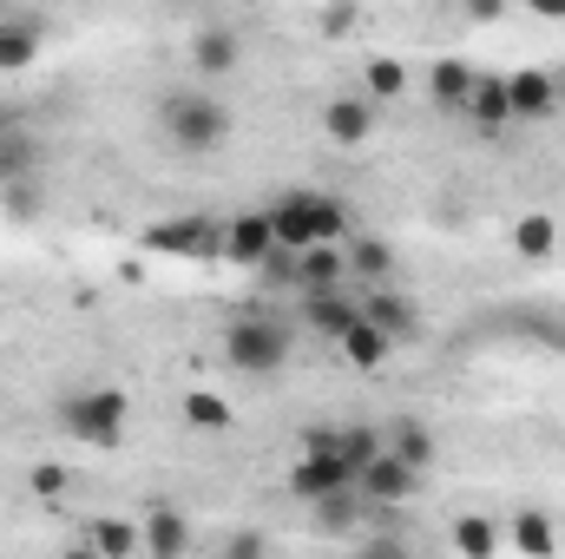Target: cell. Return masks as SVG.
Masks as SVG:
<instances>
[{"label": "cell", "instance_id": "17", "mask_svg": "<svg viewBox=\"0 0 565 559\" xmlns=\"http://www.w3.org/2000/svg\"><path fill=\"white\" fill-rule=\"evenodd\" d=\"M342 251H349V271L369 283H388V271H395V244L388 238H369V231H349L342 238Z\"/></svg>", "mask_w": 565, "mask_h": 559}, {"label": "cell", "instance_id": "3", "mask_svg": "<svg viewBox=\"0 0 565 559\" xmlns=\"http://www.w3.org/2000/svg\"><path fill=\"white\" fill-rule=\"evenodd\" d=\"M60 428L86 447H119L126 441V395L119 389H86L60 402Z\"/></svg>", "mask_w": 565, "mask_h": 559}, {"label": "cell", "instance_id": "7", "mask_svg": "<svg viewBox=\"0 0 565 559\" xmlns=\"http://www.w3.org/2000/svg\"><path fill=\"white\" fill-rule=\"evenodd\" d=\"M296 296H302V323H309L316 336H329V342L362 316V303H355L342 283H329V289H296Z\"/></svg>", "mask_w": 565, "mask_h": 559}, {"label": "cell", "instance_id": "13", "mask_svg": "<svg viewBox=\"0 0 565 559\" xmlns=\"http://www.w3.org/2000/svg\"><path fill=\"white\" fill-rule=\"evenodd\" d=\"M349 277V251L342 244H302L296 251V289H329Z\"/></svg>", "mask_w": 565, "mask_h": 559}, {"label": "cell", "instance_id": "28", "mask_svg": "<svg viewBox=\"0 0 565 559\" xmlns=\"http://www.w3.org/2000/svg\"><path fill=\"white\" fill-rule=\"evenodd\" d=\"M178 409H184V421H191V428H204V434L231 428V402H224V395H211V389H191Z\"/></svg>", "mask_w": 565, "mask_h": 559}, {"label": "cell", "instance_id": "29", "mask_svg": "<svg viewBox=\"0 0 565 559\" xmlns=\"http://www.w3.org/2000/svg\"><path fill=\"white\" fill-rule=\"evenodd\" d=\"M93 547L113 553V559H126V553H139L145 547V534L132 527V520H93Z\"/></svg>", "mask_w": 565, "mask_h": 559}, {"label": "cell", "instance_id": "37", "mask_svg": "<svg viewBox=\"0 0 565 559\" xmlns=\"http://www.w3.org/2000/svg\"><path fill=\"white\" fill-rule=\"evenodd\" d=\"M467 13H473V20H500V13H507V0H467Z\"/></svg>", "mask_w": 565, "mask_h": 559}, {"label": "cell", "instance_id": "22", "mask_svg": "<svg viewBox=\"0 0 565 559\" xmlns=\"http://www.w3.org/2000/svg\"><path fill=\"white\" fill-rule=\"evenodd\" d=\"M507 540H513L520 553H533V559H546L553 547H559V534H553V520H546L540 507H520V514H513V534H507Z\"/></svg>", "mask_w": 565, "mask_h": 559}, {"label": "cell", "instance_id": "18", "mask_svg": "<svg viewBox=\"0 0 565 559\" xmlns=\"http://www.w3.org/2000/svg\"><path fill=\"white\" fill-rule=\"evenodd\" d=\"M40 20H0V73H26L40 60Z\"/></svg>", "mask_w": 565, "mask_h": 559}, {"label": "cell", "instance_id": "34", "mask_svg": "<svg viewBox=\"0 0 565 559\" xmlns=\"http://www.w3.org/2000/svg\"><path fill=\"white\" fill-rule=\"evenodd\" d=\"M349 27H355V7H349V0H335V7H322V33H329V40H342Z\"/></svg>", "mask_w": 565, "mask_h": 559}, {"label": "cell", "instance_id": "20", "mask_svg": "<svg viewBox=\"0 0 565 559\" xmlns=\"http://www.w3.org/2000/svg\"><path fill=\"white\" fill-rule=\"evenodd\" d=\"M467 113L487 126V133H500L507 119H513V93H507V80H487V73H473V93H467Z\"/></svg>", "mask_w": 565, "mask_h": 559}, {"label": "cell", "instance_id": "31", "mask_svg": "<svg viewBox=\"0 0 565 559\" xmlns=\"http://www.w3.org/2000/svg\"><path fill=\"white\" fill-rule=\"evenodd\" d=\"M375 454H382V428H342V461H349L355 474H362Z\"/></svg>", "mask_w": 565, "mask_h": 559}, {"label": "cell", "instance_id": "5", "mask_svg": "<svg viewBox=\"0 0 565 559\" xmlns=\"http://www.w3.org/2000/svg\"><path fill=\"white\" fill-rule=\"evenodd\" d=\"M217 251L237 264V271H264V257L277 251V231H270V211H244L217 231Z\"/></svg>", "mask_w": 565, "mask_h": 559}, {"label": "cell", "instance_id": "6", "mask_svg": "<svg viewBox=\"0 0 565 559\" xmlns=\"http://www.w3.org/2000/svg\"><path fill=\"white\" fill-rule=\"evenodd\" d=\"M335 349H342V362H349V369H362V376H375V369H388V356H395L402 342H395V336H388L382 323H369V316H355V323H349V329L335 336Z\"/></svg>", "mask_w": 565, "mask_h": 559}, {"label": "cell", "instance_id": "32", "mask_svg": "<svg viewBox=\"0 0 565 559\" xmlns=\"http://www.w3.org/2000/svg\"><path fill=\"white\" fill-rule=\"evenodd\" d=\"M362 80H369V93H375V99H395V93L408 86V66H402V60H369V73H362Z\"/></svg>", "mask_w": 565, "mask_h": 559}, {"label": "cell", "instance_id": "8", "mask_svg": "<svg viewBox=\"0 0 565 559\" xmlns=\"http://www.w3.org/2000/svg\"><path fill=\"white\" fill-rule=\"evenodd\" d=\"M349 481H355V467L342 454H296V467H289V494L296 500H322V494H335Z\"/></svg>", "mask_w": 565, "mask_h": 559}, {"label": "cell", "instance_id": "25", "mask_svg": "<svg viewBox=\"0 0 565 559\" xmlns=\"http://www.w3.org/2000/svg\"><path fill=\"white\" fill-rule=\"evenodd\" d=\"M309 507H316V527L349 534V527H355V514H362L369 500H362V494H355V481H349V487H335V494H322V500H309Z\"/></svg>", "mask_w": 565, "mask_h": 559}, {"label": "cell", "instance_id": "2", "mask_svg": "<svg viewBox=\"0 0 565 559\" xmlns=\"http://www.w3.org/2000/svg\"><path fill=\"white\" fill-rule=\"evenodd\" d=\"M158 119H164V139L178 151H191V158H204V151H217L231 139V113L217 99H204V93H171L158 106Z\"/></svg>", "mask_w": 565, "mask_h": 559}, {"label": "cell", "instance_id": "1", "mask_svg": "<svg viewBox=\"0 0 565 559\" xmlns=\"http://www.w3.org/2000/svg\"><path fill=\"white\" fill-rule=\"evenodd\" d=\"M289 349H296V336H289L282 316H237L224 329V362L237 376H277L289 362Z\"/></svg>", "mask_w": 565, "mask_h": 559}, {"label": "cell", "instance_id": "15", "mask_svg": "<svg viewBox=\"0 0 565 559\" xmlns=\"http://www.w3.org/2000/svg\"><path fill=\"white\" fill-rule=\"evenodd\" d=\"M507 93H513V119H546V113H553V99H559V86H553L540 66L507 73Z\"/></svg>", "mask_w": 565, "mask_h": 559}, {"label": "cell", "instance_id": "35", "mask_svg": "<svg viewBox=\"0 0 565 559\" xmlns=\"http://www.w3.org/2000/svg\"><path fill=\"white\" fill-rule=\"evenodd\" d=\"M302 454H342V428H309L302 434Z\"/></svg>", "mask_w": 565, "mask_h": 559}, {"label": "cell", "instance_id": "39", "mask_svg": "<svg viewBox=\"0 0 565 559\" xmlns=\"http://www.w3.org/2000/svg\"><path fill=\"white\" fill-rule=\"evenodd\" d=\"M13 126H20V119H13V113H7V106H0V133H13Z\"/></svg>", "mask_w": 565, "mask_h": 559}, {"label": "cell", "instance_id": "26", "mask_svg": "<svg viewBox=\"0 0 565 559\" xmlns=\"http://www.w3.org/2000/svg\"><path fill=\"white\" fill-rule=\"evenodd\" d=\"M33 171H40V139L20 133V126L0 133V184H7V178H33Z\"/></svg>", "mask_w": 565, "mask_h": 559}, {"label": "cell", "instance_id": "33", "mask_svg": "<svg viewBox=\"0 0 565 559\" xmlns=\"http://www.w3.org/2000/svg\"><path fill=\"white\" fill-rule=\"evenodd\" d=\"M73 487V474L66 467H33V494H46V500H60Z\"/></svg>", "mask_w": 565, "mask_h": 559}, {"label": "cell", "instance_id": "24", "mask_svg": "<svg viewBox=\"0 0 565 559\" xmlns=\"http://www.w3.org/2000/svg\"><path fill=\"white\" fill-rule=\"evenodd\" d=\"M427 86H434V106H467V93H473V66H467V60H434Z\"/></svg>", "mask_w": 565, "mask_h": 559}, {"label": "cell", "instance_id": "10", "mask_svg": "<svg viewBox=\"0 0 565 559\" xmlns=\"http://www.w3.org/2000/svg\"><path fill=\"white\" fill-rule=\"evenodd\" d=\"M145 244H151V251H164V257H204V251H217V224H204V218L151 224V231H145Z\"/></svg>", "mask_w": 565, "mask_h": 559}, {"label": "cell", "instance_id": "19", "mask_svg": "<svg viewBox=\"0 0 565 559\" xmlns=\"http://www.w3.org/2000/svg\"><path fill=\"white\" fill-rule=\"evenodd\" d=\"M322 133L335 145H362L375 133V113H369V99H329V113H322Z\"/></svg>", "mask_w": 565, "mask_h": 559}, {"label": "cell", "instance_id": "21", "mask_svg": "<svg viewBox=\"0 0 565 559\" xmlns=\"http://www.w3.org/2000/svg\"><path fill=\"white\" fill-rule=\"evenodd\" d=\"M513 251H520L526 264H546V257L559 251V224H553L546 211H533V218H520V224H513Z\"/></svg>", "mask_w": 565, "mask_h": 559}, {"label": "cell", "instance_id": "4", "mask_svg": "<svg viewBox=\"0 0 565 559\" xmlns=\"http://www.w3.org/2000/svg\"><path fill=\"white\" fill-rule=\"evenodd\" d=\"M355 494H362L369 507H402V500H415V494H422V467H408L402 454H388V447H382V454L355 474Z\"/></svg>", "mask_w": 565, "mask_h": 559}, {"label": "cell", "instance_id": "30", "mask_svg": "<svg viewBox=\"0 0 565 559\" xmlns=\"http://www.w3.org/2000/svg\"><path fill=\"white\" fill-rule=\"evenodd\" d=\"M0 211L7 218H40V184L33 178H7L0 184Z\"/></svg>", "mask_w": 565, "mask_h": 559}, {"label": "cell", "instance_id": "14", "mask_svg": "<svg viewBox=\"0 0 565 559\" xmlns=\"http://www.w3.org/2000/svg\"><path fill=\"white\" fill-rule=\"evenodd\" d=\"M382 447H388V454H402V461H408V467H434V454H440V441H434V428H427V421H388V428H382Z\"/></svg>", "mask_w": 565, "mask_h": 559}, {"label": "cell", "instance_id": "23", "mask_svg": "<svg viewBox=\"0 0 565 559\" xmlns=\"http://www.w3.org/2000/svg\"><path fill=\"white\" fill-rule=\"evenodd\" d=\"M500 540H507V534H500L487 514H460V520H454V547H460L467 559H493L500 553Z\"/></svg>", "mask_w": 565, "mask_h": 559}, {"label": "cell", "instance_id": "16", "mask_svg": "<svg viewBox=\"0 0 565 559\" xmlns=\"http://www.w3.org/2000/svg\"><path fill=\"white\" fill-rule=\"evenodd\" d=\"M362 316H369V323H382V329H388L395 342H415V329H422V316H415V303H408V296H395L388 283H382L375 296H362Z\"/></svg>", "mask_w": 565, "mask_h": 559}, {"label": "cell", "instance_id": "38", "mask_svg": "<svg viewBox=\"0 0 565 559\" xmlns=\"http://www.w3.org/2000/svg\"><path fill=\"white\" fill-rule=\"evenodd\" d=\"M526 7H533L540 20H565V0H526Z\"/></svg>", "mask_w": 565, "mask_h": 559}, {"label": "cell", "instance_id": "27", "mask_svg": "<svg viewBox=\"0 0 565 559\" xmlns=\"http://www.w3.org/2000/svg\"><path fill=\"white\" fill-rule=\"evenodd\" d=\"M309 224H316V244H342V238H349V211H342V198L309 191Z\"/></svg>", "mask_w": 565, "mask_h": 559}, {"label": "cell", "instance_id": "36", "mask_svg": "<svg viewBox=\"0 0 565 559\" xmlns=\"http://www.w3.org/2000/svg\"><path fill=\"white\" fill-rule=\"evenodd\" d=\"M231 553H237V559L264 553V534H231Z\"/></svg>", "mask_w": 565, "mask_h": 559}, {"label": "cell", "instance_id": "9", "mask_svg": "<svg viewBox=\"0 0 565 559\" xmlns=\"http://www.w3.org/2000/svg\"><path fill=\"white\" fill-rule=\"evenodd\" d=\"M237 60H244V40H237L231 27H198V33H191V66H198L204 80L237 73Z\"/></svg>", "mask_w": 565, "mask_h": 559}, {"label": "cell", "instance_id": "11", "mask_svg": "<svg viewBox=\"0 0 565 559\" xmlns=\"http://www.w3.org/2000/svg\"><path fill=\"white\" fill-rule=\"evenodd\" d=\"M145 553L158 559H178L184 547H191V527H184V514L171 507V500H145Z\"/></svg>", "mask_w": 565, "mask_h": 559}, {"label": "cell", "instance_id": "12", "mask_svg": "<svg viewBox=\"0 0 565 559\" xmlns=\"http://www.w3.org/2000/svg\"><path fill=\"white\" fill-rule=\"evenodd\" d=\"M270 211V231H277L282 251H302V244H316V224H309V191L296 184V191H282L277 204H264Z\"/></svg>", "mask_w": 565, "mask_h": 559}]
</instances>
